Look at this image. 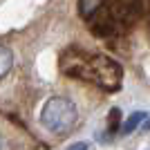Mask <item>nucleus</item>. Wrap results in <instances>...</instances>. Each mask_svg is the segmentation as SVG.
<instances>
[{
  "instance_id": "obj_2",
  "label": "nucleus",
  "mask_w": 150,
  "mask_h": 150,
  "mask_svg": "<svg viewBox=\"0 0 150 150\" xmlns=\"http://www.w3.org/2000/svg\"><path fill=\"white\" fill-rule=\"evenodd\" d=\"M76 105L74 101L65 99V96H52V99L45 101L43 110H40V121L50 132H67L72 125L76 123Z\"/></svg>"
},
{
  "instance_id": "obj_3",
  "label": "nucleus",
  "mask_w": 150,
  "mask_h": 150,
  "mask_svg": "<svg viewBox=\"0 0 150 150\" xmlns=\"http://www.w3.org/2000/svg\"><path fill=\"white\" fill-rule=\"evenodd\" d=\"M13 65V54L9 47H5V45H0V79H5L7 74H9V69H11Z\"/></svg>"
},
{
  "instance_id": "obj_1",
  "label": "nucleus",
  "mask_w": 150,
  "mask_h": 150,
  "mask_svg": "<svg viewBox=\"0 0 150 150\" xmlns=\"http://www.w3.org/2000/svg\"><path fill=\"white\" fill-rule=\"evenodd\" d=\"M83 61H74L69 56H63V69L72 76H79V79H88L94 81L96 85H103L108 90H114L121 81V67L114 61L105 56H99V54H81Z\"/></svg>"
},
{
  "instance_id": "obj_4",
  "label": "nucleus",
  "mask_w": 150,
  "mask_h": 150,
  "mask_svg": "<svg viewBox=\"0 0 150 150\" xmlns=\"http://www.w3.org/2000/svg\"><path fill=\"white\" fill-rule=\"evenodd\" d=\"M146 117H148L146 112H134V114L130 117V119L125 121V125H123V130H121V132H123V134H130V132L134 130V128H139V125L144 123V119H146Z\"/></svg>"
},
{
  "instance_id": "obj_5",
  "label": "nucleus",
  "mask_w": 150,
  "mask_h": 150,
  "mask_svg": "<svg viewBox=\"0 0 150 150\" xmlns=\"http://www.w3.org/2000/svg\"><path fill=\"white\" fill-rule=\"evenodd\" d=\"M67 150H90V144H85V141H79V144H72Z\"/></svg>"
}]
</instances>
